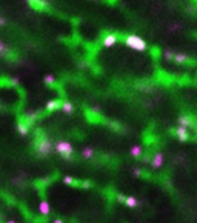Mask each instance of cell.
I'll return each mask as SVG.
<instances>
[{
  "mask_svg": "<svg viewBox=\"0 0 197 223\" xmlns=\"http://www.w3.org/2000/svg\"><path fill=\"white\" fill-rule=\"evenodd\" d=\"M117 200H119L120 203H125V200H126V197H125V195H122V194H119V195H117Z\"/></svg>",
  "mask_w": 197,
  "mask_h": 223,
  "instance_id": "7402d4cb",
  "label": "cell"
},
{
  "mask_svg": "<svg viewBox=\"0 0 197 223\" xmlns=\"http://www.w3.org/2000/svg\"><path fill=\"white\" fill-rule=\"evenodd\" d=\"M62 100H49L48 103H46V109L48 111H56V109H59V108H62Z\"/></svg>",
  "mask_w": 197,
  "mask_h": 223,
  "instance_id": "30bf717a",
  "label": "cell"
},
{
  "mask_svg": "<svg viewBox=\"0 0 197 223\" xmlns=\"http://www.w3.org/2000/svg\"><path fill=\"white\" fill-rule=\"evenodd\" d=\"M176 137L180 140V142H186L189 139V132H188V128H183V126H177L176 131H174Z\"/></svg>",
  "mask_w": 197,
  "mask_h": 223,
  "instance_id": "277c9868",
  "label": "cell"
},
{
  "mask_svg": "<svg viewBox=\"0 0 197 223\" xmlns=\"http://www.w3.org/2000/svg\"><path fill=\"white\" fill-rule=\"evenodd\" d=\"M172 62H176L179 65H183V63H188L189 62V57L183 53H176L174 54V59H172Z\"/></svg>",
  "mask_w": 197,
  "mask_h": 223,
  "instance_id": "ba28073f",
  "label": "cell"
},
{
  "mask_svg": "<svg viewBox=\"0 0 197 223\" xmlns=\"http://www.w3.org/2000/svg\"><path fill=\"white\" fill-rule=\"evenodd\" d=\"M63 183L65 185H69V186H80V182L76 180V179H72L71 176H65L63 177Z\"/></svg>",
  "mask_w": 197,
  "mask_h": 223,
  "instance_id": "4fadbf2b",
  "label": "cell"
},
{
  "mask_svg": "<svg viewBox=\"0 0 197 223\" xmlns=\"http://www.w3.org/2000/svg\"><path fill=\"white\" fill-rule=\"evenodd\" d=\"M92 156H94V149H92V148H83V149H82V157L83 159H92Z\"/></svg>",
  "mask_w": 197,
  "mask_h": 223,
  "instance_id": "9a60e30c",
  "label": "cell"
},
{
  "mask_svg": "<svg viewBox=\"0 0 197 223\" xmlns=\"http://www.w3.org/2000/svg\"><path fill=\"white\" fill-rule=\"evenodd\" d=\"M17 131H19V134L20 136H28V132H29V126H28V123H19L17 125Z\"/></svg>",
  "mask_w": 197,
  "mask_h": 223,
  "instance_id": "7c38bea8",
  "label": "cell"
},
{
  "mask_svg": "<svg viewBox=\"0 0 197 223\" xmlns=\"http://www.w3.org/2000/svg\"><path fill=\"white\" fill-rule=\"evenodd\" d=\"M133 174H134V176H136V177H140V176H142V171H140V169H139V168H136V169H134V171H133Z\"/></svg>",
  "mask_w": 197,
  "mask_h": 223,
  "instance_id": "cb8c5ba5",
  "label": "cell"
},
{
  "mask_svg": "<svg viewBox=\"0 0 197 223\" xmlns=\"http://www.w3.org/2000/svg\"><path fill=\"white\" fill-rule=\"evenodd\" d=\"M9 83H11V85H19V79H17V77H14V79H11V80H9Z\"/></svg>",
  "mask_w": 197,
  "mask_h": 223,
  "instance_id": "d4e9b609",
  "label": "cell"
},
{
  "mask_svg": "<svg viewBox=\"0 0 197 223\" xmlns=\"http://www.w3.org/2000/svg\"><path fill=\"white\" fill-rule=\"evenodd\" d=\"M43 80H45V83H46L48 86H53V85L56 83V77L53 76V74H46Z\"/></svg>",
  "mask_w": 197,
  "mask_h": 223,
  "instance_id": "ac0fdd59",
  "label": "cell"
},
{
  "mask_svg": "<svg viewBox=\"0 0 197 223\" xmlns=\"http://www.w3.org/2000/svg\"><path fill=\"white\" fill-rule=\"evenodd\" d=\"M36 153L39 156H48L53 153V143L48 137L43 136H36Z\"/></svg>",
  "mask_w": 197,
  "mask_h": 223,
  "instance_id": "6da1fadb",
  "label": "cell"
},
{
  "mask_svg": "<svg viewBox=\"0 0 197 223\" xmlns=\"http://www.w3.org/2000/svg\"><path fill=\"white\" fill-rule=\"evenodd\" d=\"M163 162H165L163 154H162V153H156V154L153 156V159H151V166H153L154 169H157V168H160V166L163 165Z\"/></svg>",
  "mask_w": 197,
  "mask_h": 223,
  "instance_id": "5b68a950",
  "label": "cell"
},
{
  "mask_svg": "<svg viewBox=\"0 0 197 223\" xmlns=\"http://www.w3.org/2000/svg\"><path fill=\"white\" fill-rule=\"evenodd\" d=\"M53 223H63V220H60V218H56Z\"/></svg>",
  "mask_w": 197,
  "mask_h": 223,
  "instance_id": "484cf974",
  "label": "cell"
},
{
  "mask_svg": "<svg viewBox=\"0 0 197 223\" xmlns=\"http://www.w3.org/2000/svg\"><path fill=\"white\" fill-rule=\"evenodd\" d=\"M80 186L85 188V189H89L92 185H91V182H88V180H82V182H80Z\"/></svg>",
  "mask_w": 197,
  "mask_h": 223,
  "instance_id": "44dd1931",
  "label": "cell"
},
{
  "mask_svg": "<svg viewBox=\"0 0 197 223\" xmlns=\"http://www.w3.org/2000/svg\"><path fill=\"white\" fill-rule=\"evenodd\" d=\"M6 223H16V221H14V220H8Z\"/></svg>",
  "mask_w": 197,
  "mask_h": 223,
  "instance_id": "4316f807",
  "label": "cell"
},
{
  "mask_svg": "<svg viewBox=\"0 0 197 223\" xmlns=\"http://www.w3.org/2000/svg\"><path fill=\"white\" fill-rule=\"evenodd\" d=\"M117 40H119V37H117L116 34H106V36L103 37L102 43H103V46L111 48V46H114V45L117 43Z\"/></svg>",
  "mask_w": 197,
  "mask_h": 223,
  "instance_id": "8992f818",
  "label": "cell"
},
{
  "mask_svg": "<svg viewBox=\"0 0 197 223\" xmlns=\"http://www.w3.org/2000/svg\"><path fill=\"white\" fill-rule=\"evenodd\" d=\"M6 23H8V22H6V19L0 15V26H6Z\"/></svg>",
  "mask_w": 197,
  "mask_h": 223,
  "instance_id": "603a6c76",
  "label": "cell"
},
{
  "mask_svg": "<svg viewBox=\"0 0 197 223\" xmlns=\"http://www.w3.org/2000/svg\"><path fill=\"white\" fill-rule=\"evenodd\" d=\"M54 151H56L57 154H60L65 160H71V159H72V153H74V148H72V145H71L69 142H66V140H59V142H56V145H54Z\"/></svg>",
  "mask_w": 197,
  "mask_h": 223,
  "instance_id": "7a4b0ae2",
  "label": "cell"
},
{
  "mask_svg": "<svg viewBox=\"0 0 197 223\" xmlns=\"http://www.w3.org/2000/svg\"><path fill=\"white\" fill-rule=\"evenodd\" d=\"M125 45H126L128 48H131V49H136V51H139V53L146 51V42H145L142 37L136 36V34L126 36V37H125Z\"/></svg>",
  "mask_w": 197,
  "mask_h": 223,
  "instance_id": "3957f363",
  "label": "cell"
},
{
  "mask_svg": "<svg viewBox=\"0 0 197 223\" xmlns=\"http://www.w3.org/2000/svg\"><path fill=\"white\" fill-rule=\"evenodd\" d=\"M29 5H31L33 8H37V9L46 8V2H29Z\"/></svg>",
  "mask_w": 197,
  "mask_h": 223,
  "instance_id": "d6986e66",
  "label": "cell"
},
{
  "mask_svg": "<svg viewBox=\"0 0 197 223\" xmlns=\"http://www.w3.org/2000/svg\"><path fill=\"white\" fill-rule=\"evenodd\" d=\"M0 56H2V57H5V56H9V48L2 42V40H0Z\"/></svg>",
  "mask_w": 197,
  "mask_h": 223,
  "instance_id": "e0dca14e",
  "label": "cell"
},
{
  "mask_svg": "<svg viewBox=\"0 0 197 223\" xmlns=\"http://www.w3.org/2000/svg\"><path fill=\"white\" fill-rule=\"evenodd\" d=\"M174 54H176V53H172V51H169V49H166V51L163 53V57H165L166 60H172V59H174Z\"/></svg>",
  "mask_w": 197,
  "mask_h": 223,
  "instance_id": "ffe728a7",
  "label": "cell"
},
{
  "mask_svg": "<svg viewBox=\"0 0 197 223\" xmlns=\"http://www.w3.org/2000/svg\"><path fill=\"white\" fill-rule=\"evenodd\" d=\"M125 205H126V206H130V208H136V206L139 205V200L136 199V197H126Z\"/></svg>",
  "mask_w": 197,
  "mask_h": 223,
  "instance_id": "2e32d148",
  "label": "cell"
},
{
  "mask_svg": "<svg viewBox=\"0 0 197 223\" xmlns=\"http://www.w3.org/2000/svg\"><path fill=\"white\" fill-rule=\"evenodd\" d=\"M62 109H63V112L65 114H68V115H71L72 112H74V105L71 103V102H68V100H63V103H62Z\"/></svg>",
  "mask_w": 197,
  "mask_h": 223,
  "instance_id": "8fae6325",
  "label": "cell"
},
{
  "mask_svg": "<svg viewBox=\"0 0 197 223\" xmlns=\"http://www.w3.org/2000/svg\"><path fill=\"white\" fill-rule=\"evenodd\" d=\"M39 212L42 215H49V214H51V206H49V203L46 200H42L39 203Z\"/></svg>",
  "mask_w": 197,
  "mask_h": 223,
  "instance_id": "52a82bcc",
  "label": "cell"
},
{
  "mask_svg": "<svg viewBox=\"0 0 197 223\" xmlns=\"http://www.w3.org/2000/svg\"><path fill=\"white\" fill-rule=\"evenodd\" d=\"M142 153H143V151H142V146H140V145H134V146L131 148V156H133V157H140Z\"/></svg>",
  "mask_w": 197,
  "mask_h": 223,
  "instance_id": "5bb4252c",
  "label": "cell"
},
{
  "mask_svg": "<svg viewBox=\"0 0 197 223\" xmlns=\"http://www.w3.org/2000/svg\"><path fill=\"white\" fill-rule=\"evenodd\" d=\"M177 122H179V126H183V128H188V126H191L192 123H194L189 115H180Z\"/></svg>",
  "mask_w": 197,
  "mask_h": 223,
  "instance_id": "9c48e42d",
  "label": "cell"
}]
</instances>
